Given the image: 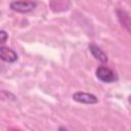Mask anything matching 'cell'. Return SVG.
Instances as JSON below:
<instances>
[{"label":"cell","instance_id":"52a82bcc","mask_svg":"<svg viewBox=\"0 0 131 131\" xmlns=\"http://www.w3.org/2000/svg\"><path fill=\"white\" fill-rule=\"evenodd\" d=\"M59 131H68V130H67L66 128H63V127H60V128H59Z\"/></svg>","mask_w":131,"mask_h":131},{"label":"cell","instance_id":"7a4b0ae2","mask_svg":"<svg viewBox=\"0 0 131 131\" xmlns=\"http://www.w3.org/2000/svg\"><path fill=\"white\" fill-rule=\"evenodd\" d=\"M96 77L105 83H112L117 79V76L115 72H113L111 69L105 68V67H99L96 70Z\"/></svg>","mask_w":131,"mask_h":131},{"label":"cell","instance_id":"3957f363","mask_svg":"<svg viewBox=\"0 0 131 131\" xmlns=\"http://www.w3.org/2000/svg\"><path fill=\"white\" fill-rule=\"evenodd\" d=\"M73 99L77 102L86 104H93L98 101L95 95L86 92H76L75 94H73Z\"/></svg>","mask_w":131,"mask_h":131},{"label":"cell","instance_id":"277c9868","mask_svg":"<svg viewBox=\"0 0 131 131\" xmlns=\"http://www.w3.org/2000/svg\"><path fill=\"white\" fill-rule=\"evenodd\" d=\"M0 59L5 62H14L17 59V54L8 47H0Z\"/></svg>","mask_w":131,"mask_h":131},{"label":"cell","instance_id":"5b68a950","mask_svg":"<svg viewBox=\"0 0 131 131\" xmlns=\"http://www.w3.org/2000/svg\"><path fill=\"white\" fill-rule=\"evenodd\" d=\"M89 50H90L91 54H92L97 60H99V61H101V62H106V61H107V56H106V54H105L98 46H96L95 44H90V45H89Z\"/></svg>","mask_w":131,"mask_h":131},{"label":"cell","instance_id":"6da1fadb","mask_svg":"<svg viewBox=\"0 0 131 131\" xmlns=\"http://www.w3.org/2000/svg\"><path fill=\"white\" fill-rule=\"evenodd\" d=\"M36 5H37V3L32 2V1H13L10 3V7L12 10L21 12V13L32 11L36 7Z\"/></svg>","mask_w":131,"mask_h":131},{"label":"cell","instance_id":"8992f818","mask_svg":"<svg viewBox=\"0 0 131 131\" xmlns=\"http://www.w3.org/2000/svg\"><path fill=\"white\" fill-rule=\"evenodd\" d=\"M8 38V34L5 31H0V44L4 43Z\"/></svg>","mask_w":131,"mask_h":131}]
</instances>
